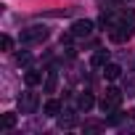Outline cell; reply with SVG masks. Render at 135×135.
<instances>
[{
	"label": "cell",
	"instance_id": "1",
	"mask_svg": "<svg viewBox=\"0 0 135 135\" xmlns=\"http://www.w3.org/2000/svg\"><path fill=\"white\" fill-rule=\"evenodd\" d=\"M122 98H124V90L106 88V93H103V98H101V111H103V114H111V111H117V106L122 103Z\"/></svg>",
	"mask_w": 135,
	"mask_h": 135
},
{
	"label": "cell",
	"instance_id": "2",
	"mask_svg": "<svg viewBox=\"0 0 135 135\" xmlns=\"http://www.w3.org/2000/svg\"><path fill=\"white\" fill-rule=\"evenodd\" d=\"M19 37H21V42H42V40L48 37V27H40V24H37V27H29V29H24Z\"/></svg>",
	"mask_w": 135,
	"mask_h": 135
},
{
	"label": "cell",
	"instance_id": "3",
	"mask_svg": "<svg viewBox=\"0 0 135 135\" xmlns=\"http://www.w3.org/2000/svg\"><path fill=\"white\" fill-rule=\"evenodd\" d=\"M19 109H21V114H35V109H37V93H32V90L21 93L19 95Z\"/></svg>",
	"mask_w": 135,
	"mask_h": 135
},
{
	"label": "cell",
	"instance_id": "4",
	"mask_svg": "<svg viewBox=\"0 0 135 135\" xmlns=\"http://www.w3.org/2000/svg\"><path fill=\"white\" fill-rule=\"evenodd\" d=\"M90 32H93V21H88V19H80V21L72 24V35L74 37H88Z\"/></svg>",
	"mask_w": 135,
	"mask_h": 135
},
{
	"label": "cell",
	"instance_id": "5",
	"mask_svg": "<svg viewBox=\"0 0 135 135\" xmlns=\"http://www.w3.org/2000/svg\"><path fill=\"white\" fill-rule=\"evenodd\" d=\"M127 37H130V27H124V24L111 27V32H109V40H111V42H124Z\"/></svg>",
	"mask_w": 135,
	"mask_h": 135
},
{
	"label": "cell",
	"instance_id": "6",
	"mask_svg": "<svg viewBox=\"0 0 135 135\" xmlns=\"http://www.w3.org/2000/svg\"><path fill=\"white\" fill-rule=\"evenodd\" d=\"M95 106V98H93V93H82L80 98H77V109L80 111H90Z\"/></svg>",
	"mask_w": 135,
	"mask_h": 135
},
{
	"label": "cell",
	"instance_id": "7",
	"mask_svg": "<svg viewBox=\"0 0 135 135\" xmlns=\"http://www.w3.org/2000/svg\"><path fill=\"white\" fill-rule=\"evenodd\" d=\"M103 77H106L109 82L119 80V77H122V66H117V64H106V66H103Z\"/></svg>",
	"mask_w": 135,
	"mask_h": 135
},
{
	"label": "cell",
	"instance_id": "8",
	"mask_svg": "<svg viewBox=\"0 0 135 135\" xmlns=\"http://www.w3.org/2000/svg\"><path fill=\"white\" fill-rule=\"evenodd\" d=\"M106 64H109V50H95L93 58H90V66L98 69V66H106Z\"/></svg>",
	"mask_w": 135,
	"mask_h": 135
},
{
	"label": "cell",
	"instance_id": "9",
	"mask_svg": "<svg viewBox=\"0 0 135 135\" xmlns=\"http://www.w3.org/2000/svg\"><path fill=\"white\" fill-rule=\"evenodd\" d=\"M24 82H27L29 88L40 85V82H42V72H37V69H29V72H24Z\"/></svg>",
	"mask_w": 135,
	"mask_h": 135
},
{
	"label": "cell",
	"instance_id": "10",
	"mask_svg": "<svg viewBox=\"0 0 135 135\" xmlns=\"http://www.w3.org/2000/svg\"><path fill=\"white\" fill-rule=\"evenodd\" d=\"M56 85H58V74L50 69V72L45 74V93H56Z\"/></svg>",
	"mask_w": 135,
	"mask_h": 135
},
{
	"label": "cell",
	"instance_id": "11",
	"mask_svg": "<svg viewBox=\"0 0 135 135\" xmlns=\"http://www.w3.org/2000/svg\"><path fill=\"white\" fill-rule=\"evenodd\" d=\"M42 111H45L48 117H56V114H61V103H58V101H48Z\"/></svg>",
	"mask_w": 135,
	"mask_h": 135
},
{
	"label": "cell",
	"instance_id": "12",
	"mask_svg": "<svg viewBox=\"0 0 135 135\" xmlns=\"http://www.w3.org/2000/svg\"><path fill=\"white\" fill-rule=\"evenodd\" d=\"M16 124V114H3V119H0V130H11Z\"/></svg>",
	"mask_w": 135,
	"mask_h": 135
},
{
	"label": "cell",
	"instance_id": "13",
	"mask_svg": "<svg viewBox=\"0 0 135 135\" xmlns=\"http://www.w3.org/2000/svg\"><path fill=\"white\" fill-rule=\"evenodd\" d=\"M58 124H61V127H72V124H74V114H72V111H64V114L58 117Z\"/></svg>",
	"mask_w": 135,
	"mask_h": 135
},
{
	"label": "cell",
	"instance_id": "14",
	"mask_svg": "<svg viewBox=\"0 0 135 135\" xmlns=\"http://www.w3.org/2000/svg\"><path fill=\"white\" fill-rule=\"evenodd\" d=\"M124 93L127 95H135V74H127L124 77Z\"/></svg>",
	"mask_w": 135,
	"mask_h": 135
},
{
	"label": "cell",
	"instance_id": "15",
	"mask_svg": "<svg viewBox=\"0 0 135 135\" xmlns=\"http://www.w3.org/2000/svg\"><path fill=\"white\" fill-rule=\"evenodd\" d=\"M106 127V122H85V132H101Z\"/></svg>",
	"mask_w": 135,
	"mask_h": 135
},
{
	"label": "cell",
	"instance_id": "16",
	"mask_svg": "<svg viewBox=\"0 0 135 135\" xmlns=\"http://www.w3.org/2000/svg\"><path fill=\"white\" fill-rule=\"evenodd\" d=\"M0 45H3V50H11V48H13V40H11L8 35H3V40H0Z\"/></svg>",
	"mask_w": 135,
	"mask_h": 135
},
{
	"label": "cell",
	"instance_id": "17",
	"mask_svg": "<svg viewBox=\"0 0 135 135\" xmlns=\"http://www.w3.org/2000/svg\"><path fill=\"white\" fill-rule=\"evenodd\" d=\"M29 53H16V64H29Z\"/></svg>",
	"mask_w": 135,
	"mask_h": 135
},
{
	"label": "cell",
	"instance_id": "18",
	"mask_svg": "<svg viewBox=\"0 0 135 135\" xmlns=\"http://www.w3.org/2000/svg\"><path fill=\"white\" fill-rule=\"evenodd\" d=\"M122 122V114L119 111H111V117H109V124H119Z\"/></svg>",
	"mask_w": 135,
	"mask_h": 135
}]
</instances>
